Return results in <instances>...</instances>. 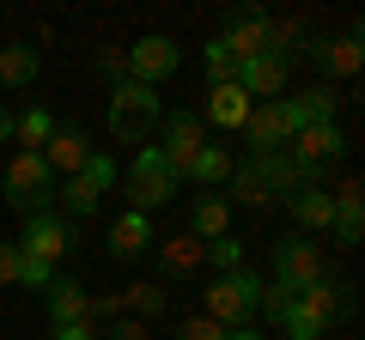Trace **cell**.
Instances as JSON below:
<instances>
[{
  "mask_svg": "<svg viewBox=\"0 0 365 340\" xmlns=\"http://www.w3.org/2000/svg\"><path fill=\"white\" fill-rule=\"evenodd\" d=\"M165 122V110H158V92L153 85H134V79H122L116 92H110V134H116L122 146H146V134Z\"/></svg>",
  "mask_w": 365,
  "mask_h": 340,
  "instance_id": "cell-1",
  "label": "cell"
},
{
  "mask_svg": "<svg viewBox=\"0 0 365 340\" xmlns=\"http://www.w3.org/2000/svg\"><path fill=\"white\" fill-rule=\"evenodd\" d=\"M256 310H262V280L250 274V267H232V274H220L207 286V322H220L225 334H232V328H250Z\"/></svg>",
  "mask_w": 365,
  "mask_h": 340,
  "instance_id": "cell-2",
  "label": "cell"
},
{
  "mask_svg": "<svg viewBox=\"0 0 365 340\" xmlns=\"http://www.w3.org/2000/svg\"><path fill=\"white\" fill-rule=\"evenodd\" d=\"M177 170L158 158V146H140L134 152V164H128V195H134V213H153V207H165V201H177Z\"/></svg>",
  "mask_w": 365,
  "mask_h": 340,
  "instance_id": "cell-3",
  "label": "cell"
},
{
  "mask_svg": "<svg viewBox=\"0 0 365 340\" xmlns=\"http://www.w3.org/2000/svg\"><path fill=\"white\" fill-rule=\"evenodd\" d=\"M49 183H55V170L43 164V152H19L13 164H6V207L13 213H49Z\"/></svg>",
  "mask_w": 365,
  "mask_h": 340,
  "instance_id": "cell-4",
  "label": "cell"
},
{
  "mask_svg": "<svg viewBox=\"0 0 365 340\" xmlns=\"http://www.w3.org/2000/svg\"><path fill=\"white\" fill-rule=\"evenodd\" d=\"M311 280H323V249H317L311 237H299V231L280 237V243H274V280H268V286H280V292L299 298Z\"/></svg>",
  "mask_w": 365,
  "mask_h": 340,
  "instance_id": "cell-5",
  "label": "cell"
},
{
  "mask_svg": "<svg viewBox=\"0 0 365 340\" xmlns=\"http://www.w3.org/2000/svg\"><path fill=\"white\" fill-rule=\"evenodd\" d=\"M220 43L232 49V61H256V55H274V18L262 6H232L225 13Z\"/></svg>",
  "mask_w": 365,
  "mask_h": 340,
  "instance_id": "cell-6",
  "label": "cell"
},
{
  "mask_svg": "<svg viewBox=\"0 0 365 340\" xmlns=\"http://www.w3.org/2000/svg\"><path fill=\"white\" fill-rule=\"evenodd\" d=\"M292 134H299V122H292L287 97H274V104H256V110H250V122H244V146H250V158L280 152Z\"/></svg>",
  "mask_w": 365,
  "mask_h": 340,
  "instance_id": "cell-7",
  "label": "cell"
},
{
  "mask_svg": "<svg viewBox=\"0 0 365 340\" xmlns=\"http://www.w3.org/2000/svg\"><path fill=\"white\" fill-rule=\"evenodd\" d=\"M201 146H207V122H201L195 110H177V116H165V146H158V158L177 170V183L189 176V164L201 158Z\"/></svg>",
  "mask_w": 365,
  "mask_h": 340,
  "instance_id": "cell-8",
  "label": "cell"
},
{
  "mask_svg": "<svg viewBox=\"0 0 365 340\" xmlns=\"http://www.w3.org/2000/svg\"><path fill=\"white\" fill-rule=\"evenodd\" d=\"M19 243V255H31V262H61L67 249H73V219H55V213H31L25 219V231L13 237Z\"/></svg>",
  "mask_w": 365,
  "mask_h": 340,
  "instance_id": "cell-9",
  "label": "cell"
},
{
  "mask_svg": "<svg viewBox=\"0 0 365 340\" xmlns=\"http://www.w3.org/2000/svg\"><path fill=\"white\" fill-rule=\"evenodd\" d=\"M122 61H128V79L134 85H158V79H170L182 67V49L170 37H140L134 49H122Z\"/></svg>",
  "mask_w": 365,
  "mask_h": 340,
  "instance_id": "cell-10",
  "label": "cell"
},
{
  "mask_svg": "<svg viewBox=\"0 0 365 340\" xmlns=\"http://www.w3.org/2000/svg\"><path fill=\"white\" fill-rule=\"evenodd\" d=\"M299 304H304V310H311V316H317L323 328L347 322V316L359 310V298H353V286H347V280H329V274H323V280H311V286L299 292Z\"/></svg>",
  "mask_w": 365,
  "mask_h": 340,
  "instance_id": "cell-11",
  "label": "cell"
},
{
  "mask_svg": "<svg viewBox=\"0 0 365 340\" xmlns=\"http://www.w3.org/2000/svg\"><path fill=\"white\" fill-rule=\"evenodd\" d=\"M256 170H262V183H268V195H299V188H317V183H323V170L304 164V158H292V152L256 158Z\"/></svg>",
  "mask_w": 365,
  "mask_h": 340,
  "instance_id": "cell-12",
  "label": "cell"
},
{
  "mask_svg": "<svg viewBox=\"0 0 365 340\" xmlns=\"http://www.w3.org/2000/svg\"><path fill=\"white\" fill-rule=\"evenodd\" d=\"M287 73H292V61L287 55H256V61H237V85H244L250 97H262V104H274L280 97V85H287Z\"/></svg>",
  "mask_w": 365,
  "mask_h": 340,
  "instance_id": "cell-13",
  "label": "cell"
},
{
  "mask_svg": "<svg viewBox=\"0 0 365 340\" xmlns=\"http://www.w3.org/2000/svg\"><path fill=\"white\" fill-rule=\"evenodd\" d=\"M250 110H256V97L244 92V85H213L207 92V110H201V122H220V128H237L244 134V122H250Z\"/></svg>",
  "mask_w": 365,
  "mask_h": 340,
  "instance_id": "cell-14",
  "label": "cell"
},
{
  "mask_svg": "<svg viewBox=\"0 0 365 340\" xmlns=\"http://www.w3.org/2000/svg\"><path fill=\"white\" fill-rule=\"evenodd\" d=\"M341 152H347V140H341L335 122H317V128L292 134V158H304V164H317V170H323L329 158H341Z\"/></svg>",
  "mask_w": 365,
  "mask_h": 340,
  "instance_id": "cell-15",
  "label": "cell"
},
{
  "mask_svg": "<svg viewBox=\"0 0 365 340\" xmlns=\"http://www.w3.org/2000/svg\"><path fill=\"white\" fill-rule=\"evenodd\" d=\"M86 158H91L86 134H79V128H67V122H55L49 146H43V164H49V170H67V176H79V170H86Z\"/></svg>",
  "mask_w": 365,
  "mask_h": 340,
  "instance_id": "cell-16",
  "label": "cell"
},
{
  "mask_svg": "<svg viewBox=\"0 0 365 340\" xmlns=\"http://www.w3.org/2000/svg\"><path fill=\"white\" fill-rule=\"evenodd\" d=\"M287 207H292V219H299V237L329 231V219H335V195H329L323 183H317V188H299V195H287Z\"/></svg>",
  "mask_w": 365,
  "mask_h": 340,
  "instance_id": "cell-17",
  "label": "cell"
},
{
  "mask_svg": "<svg viewBox=\"0 0 365 340\" xmlns=\"http://www.w3.org/2000/svg\"><path fill=\"white\" fill-rule=\"evenodd\" d=\"M49 322L67 328V322H91V292L79 280H49Z\"/></svg>",
  "mask_w": 365,
  "mask_h": 340,
  "instance_id": "cell-18",
  "label": "cell"
},
{
  "mask_svg": "<svg viewBox=\"0 0 365 340\" xmlns=\"http://www.w3.org/2000/svg\"><path fill=\"white\" fill-rule=\"evenodd\" d=\"M140 249H153V219L128 207L116 225H110V255H116V262H134Z\"/></svg>",
  "mask_w": 365,
  "mask_h": 340,
  "instance_id": "cell-19",
  "label": "cell"
},
{
  "mask_svg": "<svg viewBox=\"0 0 365 340\" xmlns=\"http://www.w3.org/2000/svg\"><path fill=\"white\" fill-rule=\"evenodd\" d=\"M329 231H335L341 243H359L365 237V195H359V183L335 188V219H329Z\"/></svg>",
  "mask_w": 365,
  "mask_h": 340,
  "instance_id": "cell-20",
  "label": "cell"
},
{
  "mask_svg": "<svg viewBox=\"0 0 365 340\" xmlns=\"http://www.w3.org/2000/svg\"><path fill=\"white\" fill-rule=\"evenodd\" d=\"M37 67H43V55L31 49V43H6V49H0V85H6V92H25L31 79H37Z\"/></svg>",
  "mask_w": 365,
  "mask_h": 340,
  "instance_id": "cell-21",
  "label": "cell"
},
{
  "mask_svg": "<svg viewBox=\"0 0 365 340\" xmlns=\"http://www.w3.org/2000/svg\"><path fill=\"white\" fill-rule=\"evenodd\" d=\"M317 61H323V73H335V79H347V73H359V31H347V37H335V43H317Z\"/></svg>",
  "mask_w": 365,
  "mask_h": 340,
  "instance_id": "cell-22",
  "label": "cell"
},
{
  "mask_svg": "<svg viewBox=\"0 0 365 340\" xmlns=\"http://www.w3.org/2000/svg\"><path fill=\"white\" fill-rule=\"evenodd\" d=\"M287 110H292V122H299V128H317V122H335V92H329V85H311V92L287 97Z\"/></svg>",
  "mask_w": 365,
  "mask_h": 340,
  "instance_id": "cell-23",
  "label": "cell"
},
{
  "mask_svg": "<svg viewBox=\"0 0 365 340\" xmlns=\"http://www.w3.org/2000/svg\"><path fill=\"white\" fill-rule=\"evenodd\" d=\"M225 183H232V201L237 207H268V183H262V170H256V158H244V164H232V176H225Z\"/></svg>",
  "mask_w": 365,
  "mask_h": 340,
  "instance_id": "cell-24",
  "label": "cell"
},
{
  "mask_svg": "<svg viewBox=\"0 0 365 340\" xmlns=\"http://www.w3.org/2000/svg\"><path fill=\"white\" fill-rule=\"evenodd\" d=\"M201 255H207V243H201V237H165L158 267H165V274H189V267H201Z\"/></svg>",
  "mask_w": 365,
  "mask_h": 340,
  "instance_id": "cell-25",
  "label": "cell"
},
{
  "mask_svg": "<svg viewBox=\"0 0 365 340\" xmlns=\"http://www.w3.org/2000/svg\"><path fill=\"white\" fill-rule=\"evenodd\" d=\"M225 231H232V207H225V195L195 201V237H201V243H213V237H225Z\"/></svg>",
  "mask_w": 365,
  "mask_h": 340,
  "instance_id": "cell-26",
  "label": "cell"
},
{
  "mask_svg": "<svg viewBox=\"0 0 365 340\" xmlns=\"http://www.w3.org/2000/svg\"><path fill=\"white\" fill-rule=\"evenodd\" d=\"M13 134L25 140V152H43V146H49V134H55V116L37 104V110H25V116H13Z\"/></svg>",
  "mask_w": 365,
  "mask_h": 340,
  "instance_id": "cell-27",
  "label": "cell"
},
{
  "mask_svg": "<svg viewBox=\"0 0 365 340\" xmlns=\"http://www.w3.org/2000/svg\"><path fill=\"white\" fill-rule=\"evenodd\" d=\"M98 201H104V188H98V183H86V176H67V188H61L67 219H91V213H98Z\"/></svg>",
  "mask_w": 365,
  "mask_h": 340,
  "instance_id": "cell-28",
  "label": "cell"
},
{
  "mask_svg": "<svg viewBox=\"0 0 365 340\" xmlns=\"http://www.w3.org/2000/svg\"><path fill=\"white\" fill-rule=\"evenodd\" d=\"M189 176H195V183H207V188H220L225 176H232V152H225V146H201V158L189 164Z\"/></svg>",
  "mask_w": 365,
  "mask_h": 340,
  "instance_id": "cell-29",
  "label": "cell"
},
{
  "mask_svg": "<svg viewBox=\"0 0 365 340\" xmlns=\"http://www.w3.org/2000/svg\"><path fill=\"white\" fill-rule=\"evenodd\" d=\"M280 328H287V340H323V334H329V328H323V322H317V316H311V310H304V304H299V298H292V304H287V310H280Z\"/></svg>",
  "mask_w": 365,
  "mask_h": 340,
  "instance_id": "cell-30",
  "label": "cell"
},
{
  "mask_svg": "<svg viewBox=\"0 0 365 340\" xmlns=\"http://www.w3.org/2000/svg\"><path fill=\"white\" fill-rule=\"evenodd\" d=\"M201 67H207V79H213V85H232V73H237V61H232V49H225L220 37H213L207 49H201Z\"/></svg>",
  "mask_w": 365,
  "mask_h": 340,
  "instance_id": "cell-31",
  "label": "cell"
},
{
  "mask_svg": "<svg viewBox=\"0 0 365 340\" xmlns=\"http://www.w3.org/2000/svg\"><path fill=\"white\" fill-rule=\"evenodd\" d=\"M201 262H213L220 274H232V267H244V243L225 231V237H213V243H207V255H201Z\"/></svg>",
  "mask_w": 365,
  "mask_h": 340,
  "instance_id": "cell-32",
  "label": "cell"
},
{
  "mask_svg": "<svg viewBox=\"0 0 365 340\" xmlns=\"http://www.w3.org/2000/svg\"><path fill=\"white\" fill-rule=\"evenodd\" d=\"M49 280H55V267H49V262H31V255L19 262V286H31V292H49Z\"/></svg>",
  "mask_w": 365,
  "mask_h": 340,
  "instance_id": "cell-33",
  "label": "cell"
},
{
  "mask_svg": "<svg viewBox=\"0 0 365 340\" xmlns=\"http://www.w3.org/2000/svg\"><path fill=\"white\" fill-rule=\"evenodd\" d=\"M128 310L158 316V310H165V292H158V286H128Z\"/></svg>",
  "mask_w": 365,
  "mask_h": 340,
  "instance_id": "cell-34",
  "label": "cell"
},
{
  "mask_svg": "<svg viewBox=\"0 0 365 340\" xmlns=\"http://www.w3.org/2000/svg\"><path fill=\"white\" fill-rule=\"evenodd\" d=\"M79 176H86V183H98V188H110V183H116V164H110L104 152H91V158H86V170H79Z\"/></svg>",
  "mask_w": 365,
  "mask_h": 340,
  "instance_id": "cell-35",
  "label": "cell"
},
{
  "mask_svg": "<svg viewBox=\"0 0 365 340\" xmlns=\"http://www.w3.org/2000/svg\"><path fill=\"white\" fill-rule=\"evenodd\" d=\"M177 340H225V328L207 322V316H195V322H182V328H177Z\"/></svg>",
  "mask_w": 365,
  "mask_h": 340,
  "instance_id": "cell-36",
  "label": "cell"
},
{
  "mask_svg": "<svg viewBox=\"0 0 365 340\" xmlns=\"http://www.w3.org/2000/svg\"><path fill=\"white\" fill-rule=\"evenodd\" d=\"M19 262H25V255H19V243H6V237H0V286H19Z\"/></svg>",
  "mask_w": 365,
  "mask_h": 340,
  "instance_id": "cell-37",
  "label": "cell"
},
{
  "mask_svg": "<svg viewBox=\"0 0 365 340\" xmlns=\"http://www.w3.org/2000/svg\"><path fill=\"white\" fill-rule=\"evenodd\" d=\"M104 73L116 79V85H122V79H128V61H122V49H104Z\"/></svg>",
  "mask_w": 365,
  "mask_h": 340,
  "instance_id": "cell-38",
  "label": "cell"
},
{
  "mask_svg": "<svg viewBox=\"0 0 365 340\" xmlns=\"http://www.w3.org/2000/svg\"><path fill=\"white\" fill-rule=\"evenodd\" d=\"M110 340H146V328L128 316V322H116V328H110Z\"/></svg>",
  "mask_w": 365,
  "mask_h": 340,
  "instance_id": "cell-39",
  "label": "cell"
},
{
  "mask_svg": "<svg viewBox=\"0 0 365 340\" xmlns=\"http://www.w3.org/2000/svg\"><path fill=\"white\" fill-rule=\"evenodd\" d=\"M55 340H98V334H91V322H67V328H55Z\"/></svg>",
  "mask_w": 365,
  "mask_h": 340,
  "instance_id": "cell-40",
  "label": "cell"
},
{
  "mask_svg": "<svg viewBox=\"0 0 365 340\" xmlns=\"http://www.w3.org/2000/svg\"><path fill=\"white\" fill-rule=\"evenodd\" d=\"M6 140H13V110L0 104V146H6Z\"/></svg>",
  "mask_w": 365,
  "mask_h": 340,
  "instance_id": "cell-41",
  "label": "cell"
},
{
  "mask_svg": "<svg viewBox=\"0 0 365 340\" xmlns=\"http://www.w3.org/2000/svg\"><path fill=\"white\" fill-rule=\"evenodd\" d=\"M225 340H268V334H256V328H232Z\"/></svg>",
  "mask_w": 365,
  "mask_h": 340,
  "instance_id": "cell-42",
  "label": "cell"
}]
</instances>
